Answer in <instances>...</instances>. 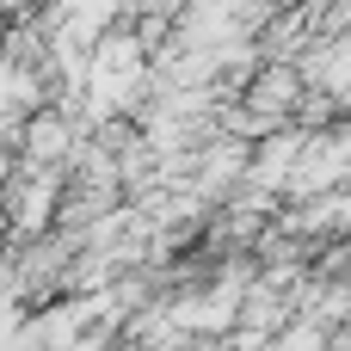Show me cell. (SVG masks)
Instances as JSON below:
<instances>
[{"instance_id": "obj_1", "label": "cell", "mask_w": 351, "mask_h": 351, "mask_svg": "<svg viewBox=\"0 0 351 351\" xmlns=\"http://www.w3.org/2000/svg\"><path fill=\"white\" fill-rule=\"evenodd\" d=\"M302 99H308V86H302V74L296 68H284V62H265L259 74H253V86L241 93V111H253V117H265V123H296V111H302Z\"/></svg>"}]
</instances>
